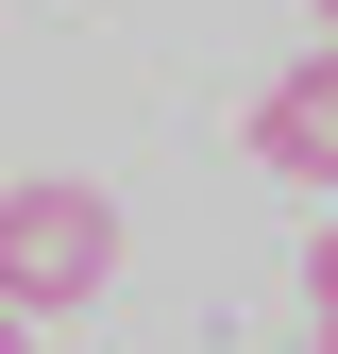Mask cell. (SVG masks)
Wrapping results in <instances>:
<instances>
[{
	"instance_id": "cell-1",
	"label": "cell",
	"mask_w": 338,
	"mask_h": 354,
	"mask_svg": "<svg viewBox=\"0 0 338 354\" xmlns=\"http://www.w3.org/2000/svg\"><path fill=\"white\" fill-rule=\"evenodd\" d=\"M102 270H118V203L102 186H68V169H51V186H0V304L68 321Z\"/></svg>"
},
{
	"instance_id": "cell-2",
	"label": "cell",
	"mask_w": 338,
	"mask_h": 354,
	"mask_svg": "<svg viewBox=\"0 0 338 354\" xmlns=\"http://www.w3.org/2000/svg\"><path fill=\"white\" fill-rule=\"evenodd\" d=\"M254 169H287V186H338V34L271 84V102H254Z\"/></svg>"
},
{
	"instance_id": "cell-3",
	"label": "cell",
	"mask_w": 338,
	"mask_h": 354,
	"mask_svg": "<svg viewBox=\"0 0 338 354\" xmlns=\"http://www.w3.org/2000/svg\"><path fill=\"white\" fill-rule=\"evenodd\" d=\"M305 304H321V321H338V219H321V236H305Z\"/></svg>"
},
{
	"instance_id": "cell-4",
	"label": "cell",
	"mask_w": 338,
	"mask_h": 354,
	"mask_svg": "<svg viewBox=\"0 0 338 354\" xmlns=\"http://www.w3.org/2000/svg\"><path fill=\"white\" fill-rule=\"evenodd\" d=\"M0 354H34V304H0Z\"/></svg>"
},
{
	"instance_id": "cell-5",
	"label": "cell",
	"mask_w": 338,
	"mask_h": 354,
	"mask_svg": "<svg viewBox=\"0 0 338 354\" xmlns=\"http://www.w3.org/2000/svg\"><path fill=\"white\" fill-rule=\"evenodd\" d=\"M321 34H338V0H321Z\"/></svg>"
},
{
	"instance_id": "cell-6",
	"label": "cell",
	"mask_w": 338,
	"mask_h": 354,
	"mask_svg": "<svg viewBox=\"0 0 338 354\" xmlns=\"http://www.w3.org/2000/svg\"><path fill=\"white\" fill-rule=\"evenodd\" d=\"M321 354H338V321H321Z\"/></svg>"
}]
</instances>
